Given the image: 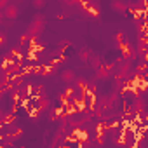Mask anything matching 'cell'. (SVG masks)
I'll return each mask as SVG.
<instances>
[{
	"mask_svg": "<svg viewBox=\"0 0 148 148\" xmlns=\"http://www.w3.org/2000/svg\"><path fill=\"white\" fill-rule=\"evenodd\" d=\"M33 91H35V94H37L38 98L45 96V87H44V86H35V87H33Z\"/></svg>",
	"mask_w": 148,
	"mask_h": 148,
	"instance_id": "2e32d148",
	"label": "cell"
},
{
	"mask_svg": "<svg viewBox=\"0 0 148 148\" xmlns=\"http://www.w3.org/2000/svg\"><path fill=\"white\" fill-rule=\"evenodd\" d=\"M145 110H146L145 99H143V98H136V99L132 101V105H131V113L136 115V117H139L141 113H145Z\"/></svg>",
	"mask_w": 148,
	"mask_h": 148,
	"instance_id": "277c9868",
	"label": "cell"
},
{
	"mask_svg": "<svg viewBox=\"0 0 148 148\" xmlns=\"http://www.w3.org/2000/svg\"><path fill=\"white\" fill-rule=\"evenodd\" d=\"M9 5V0H0V9H5Z\"/></svg>",
	"mask_w": 148,
	"mask_h": 148,
	"instance_id": "ac0fdd59",
	"label": "cell"
},
{
	"mask_svg": "<svg viewBox=\"0 0 148 148\" xmlns=\"http://www.w3.org/2000/svg\"><path fill=\"white\" fill-rule=\"evenodd\" d=\"M75 84H77L79 91H82V92H87V91H89V84H87V80H86V79H79V77H77Z\"/></svg>",
	"mask_w": 148,
	"mask_h": 148,
	"instance_id": "9c48e42d",
	"label": "cell"
},
{
	"mask_svg": "<svg viewBox=\"0 0 148 148\" xmlns=\"http://www.w3.org/2000/svg\"><path fill=\"white\" fill-rule=\"evenodd\" d=\"M112 71H113V64H101L96 70V79L108 80V79H112Z\"/></svg>",
	"mask_w": 148,
	"mask_h": 148,
	"instance_id": "3957f363",
	"label": "cell"
},
{
	"mask_svg": "<svg viewBox=\"0 0 148 148\" xmlns=\"http://www.w3.org/2000/svg\"><path fill=\"white\" fill-rule=\"evenodd\" d=\"M79 58H80L84 63H87V61H89V58H91V52H89L87 49H82V51L79 52Z\"/></svg>",
	"mask_w": 148,
	"mask_h": 148,
	"instance_id": "9a60e30c",
	"label": "cell"
},
{
	"mask_svg": "<svg viewBox=\"0 0 148 148\" xmlns=\"http://www.w3.org/2000/svg\"><path fill=\"white\" fill-rule=\"evenodd\" d=\"M5 42H7V37H5V33H2V45H5Z\"/></svg>",
	"mask_w": 148,
	"mask_h": 148,
	"instance_id": "d6986e66",
	"label": "cell"
},
{
	"mask_svg": "<svg viewBox=\"0 0 148 148\" xmlns=\"http://www.w3.org/2000/svg\"><path fill=\"white\" fill-rule=\"evenodd\" d=\"M49 105H51V101H49L45 96H42V98H38V99H37V105H35V106H37V110H38V112H45V110L49 108Z\"/></svg>",
	"mask_w": 148,
	"mask_h": 148,
	"instance_id": "ba28073f",
	"label": "cell"
},
{
	"mask_svg": "<svg viewBox=\"0 0 148 148\" xmlns=\"http://www.w3.org/2000/svg\"><path fill=\"white\" fill-rule=\"evenodd\" d=\"M2 14H4V18L5 19H9V21H14L18 16H19V9H18V5H7L5 9H2Z\"/></svg>",
	"mask_w": 148,
	"mask_h": 148,
	"instance_id": "8992f818",
	"label": "cell"
},
{
	"mask_svg": "<svg viewBox=\"0 0 148 148\" xmlns=\"http://www.w3.org/2000/svg\"><path fill=\"white\" fill-rule=\"evenodd\" d=\"M32 38H33V37H32L28 32H26V33H23V35H21V40H19V45H26V44H30V42H32Z\"/></svg>",
	"mask_w": 148,
	"mask_h": 148,
	"instance_id": "4fadbf2b",
	"label": "cell"
},
{
	"mask_svg": "<svg viewBox=\"0 0 148 148\" xmlns=\"http://www.w3.org/2000/svg\"><path fill=\"white\" fill-rule=\"evenodd\" d=\"M87 63H89V64H91L94 70H98V68L101 66V61H99V58H98V56H94V54H91V58H89V61H87Z\"/></svg>",
	"mask_w": 148,
	"mask_h": 148,
	"instance_id": "8fae6325",
	"label": "cell"
},
{
	"mask_svg": "<svg viewBox=\"0 0 148 148\" xmlns=\"http://www.w3.org/2000/svg\"><path fill=\"white\" fill-rule=\"evenodd\" d=\"M21 134H23V129L18 127V125H14V127L9 131V138H11V139H18V138H21Z\"/></svg>",
	"mask_w": 148,
	"mask_h": 148,
	"instance_id": "30bf717a",
	"label": "cell"
},
{
	"mask_svg": "<svg viewBox=\"0 0 148 148\" xmlns=\"http://www.w3.org/2000/svg\"><path fill=\"white\" fill-rule=\"evenodd\" d=\"M99 4H96V2H92V4H87L86 5V14H89L91 18H98L99 16Z\"/></svg>",
	"mask_w": 148,
	"mask_h": 148,
	"instance_id": "52a82bcc",
	"label": "cell"
},
{
	"mask_svg": "<svg viewBox=\"0 0 148 148\" xmlns=\"http://www.w3.org/2000/svg\"><path fill=\"white\" fill-rule=\"evenodd\" d=\"M44 28H45V19H44V16H42V14H37V16L32 19V23H30V26H28V30H26V32L35 38V37L42 35Z\"/></svg>",
	"mask_w": 148,
	"mask_h": 148,
	"instance_id": "6da1fadb",
	"label": "cell"
},
{
	"mask_svg": "<svg viewBox=\"0 0 148 148\" xmlns=\"http://www.w3.org/2000/svg\"><path fill=\"white\" fill-rule=\"evenodd\" d=\"M110 7L113 12L120 14V16H125L129 12V4L125 2V0H112L110 2Z\"/></svg>",
	"mask_w": 148,
	"mask_h": 148,
	"instance_id": "7a4b0ae2",
	"label": "cell"
},
{
	"mask_svg": "<svg viewBox=\"0 0 148 148\" xmlns=\"http://www.w3.org/2000/svg\"><path fill=\"white\" fill-rule=\"evenodd\" d=\"M32 91H33L32 86H23V87H21V94H23V98H25V96H30Z\"/></svg>",
	"mask_w": 148,
	"mask_h": 148,
	"instance_id": "e0dca14e",
	"label": "cell"
},
{
	"mask_svg": "<svg viewBox=\"0 0 148 148\" xmlns=\"http://www.w3.org/2000/svg\"><path fill=\"white\" fill-rule=\"evenodd\" d=\"M2 122H4V124H14V115L4 112V113H2Z\"/></svg>",
	"mask_w": 148,
	"mask_h": 148,
	"instance_id": "5bb4252c",
	"label": "cell"
},
{
	"mask_svg": "<svg viewBox=\"0 0 148 148\" xmlns=\"http://www.w3.org/2000/svg\"><path fill=\"white\" fill-rule=\"evenodd\" d=\"M32 5H33V9H37V11H42V9L47 5V0H32Z\"/></svg>",
	"mask_w": 148,
	"mask_h": 148,
	"instance_id": "7c38bea8",
	"label": "cell"
},
{
	"mask_svg": "<svg viewBox=\"0 0 148 148\" xmlns=\"http://www.w3.org/2000/svg\"><path fill=\"white\" fill-rule=\"evenodd\" d=\"M59 79H61L64 84H75V80H77V73L73 71L71 68H66V70H63V71L59 73Z\"/></svg>",
	"mask_w": 148,
	"mask_h": 148,
	"instance_id": "5b68a950",
	"label": "cell"
}]
</instances>
